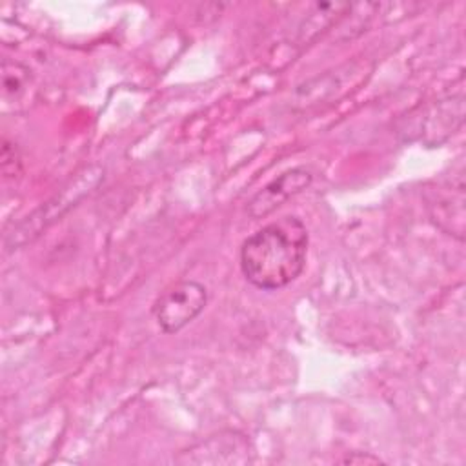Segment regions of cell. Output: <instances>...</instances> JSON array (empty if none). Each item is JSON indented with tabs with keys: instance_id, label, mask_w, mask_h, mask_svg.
<instances>
[{
	"instance_id": "6da1fadb",
	"label": "cell",
	"mask_w": 466,
	"mask_h": 466,
	"mask_svg": "<svg viewBox=\"0 0 466 466\" xmlns=\"http://www.w3.org/2000/svg\"><path fill=\"white\" fill-rule=\"evenodd\" d=\"M308 240V229L297 217L262 226L240 246L242 275L264 291L286 288L304 269Z\"/></svg>"
},
{
	"instance_id": "7a4b0ae2",
	"label": "cell",
	"mask_w": 466,
	"mask_h": 466,
	"mask_svg": "<svg viewBox=\"0 0 466 466\" xmlns=\"http://www.w3.org/2000/svg\"><path fill=\"white\" fill-rule=\"evenodd\" d=\"M102 178H104V167L96 164L86 167L60 193H56L42 208H38L35 213L27 215L22 222H18L13 228V231L7 233L5 246L13 249L16 246L25 244L27 240H33L42 229H46L49 224L60 218L66 211H69L76 202H80L86 195H89L100 184Z\"/></svg>"
},
{
	"instance_id": "3957f363",
	"label": "cell",
	"mask_w": 466,
	"mask_h": 466,
	"mask_svg": "<svg viewBox=\"0 0 466 466\" xmlns=\"http://www.w3.org/2000/svg\"><path fill=\"white\" fill-rule=\"evenodd\" d=\"M208 304V289L197 280H178L167 286L153 302V317L167 335L191 324Z\"/></svg>"
},
{
	"instance_id": "277c9868",
	"label": "cell",
	"mask_w": 466,
	"mask_h": 466,
	"mask_svg": "<svg viewBox=\"0 0 466 466\" xmlns=\"http://www.w3.org/2000/svg\"><path fill=\"white\" fill-rule=\"evenodd\" d=\"M426 209L431 222L446 235L464 240V177L462 169L424 187Z\"/></svg>"
},
{
	"instance_id": "5b68a950",
	"label": "cell",
	"mask_w": 466,
	"mask_h": 466,
	"mask_svg": "<svg viewBox=\"0 0 466 466\" xmlns=\"http://www.w3.org/2000/svg\"><path fill=\"white\" fill-rule=\"evenodd\" d=\"M184 464H246L251 461V446L238 431H222L182 451L177 459Z\"/></svg>"
},
{
	"instance_id": "8992f818",
	"label": "cell",
	"mask_w": 466,
	"mask_h": 466,
	"mask_svg": "<svg viewBox=\"0 0 466 466\" xmlns=\"http://www.w3.org/2000/svg\"><path fill=\"white\" fill-rule=\"evenodd\" d=\"M313 180V173L308 167H291L284 173H280L277 178H273L269 184H266L260 191L255 193V197L248 202V215L253 220L264 218L271 215L275 209H279L288 198L295 197L302 189H306Z\"/></svg>"
},
{
	"instance_id": "52a82bcc",
	"label": "cell",
	"mask_w": 466,
	"mask_h": 466,
	"mask_svg": "<svg viewBox=\"0 0 466 466\" xmlns=\"http://www.w3.org/2000/svg\"><path fill=\"white\" fill-rule=\"evenodd\" d=\"M464 122V95L457 93L435 102L420 118V140L439 146L448 140Z\"/></svg>"
},
{
	"instance_id": "ba28073f",
	"label": "cell",
	"mask_w": 466,
	"mask_h": 466,
	"mask_svg": "<svg viewBox=\"0 0 466 466\" xmlns=\"http://www.w3.org/2000/svg\"><path fill=\"white\" fill-rule=\"evenodd\" d=\"M350 9V4H315L313 11L300 25V38L308 40L313 33H319V29H324L337 22L339 16L348 15Z\"/></svg>"
},
{
	"instance_id": "9c48e42d",
	"label": "cell",
	"mask_w": 466,
	"mask_h": 466,
	"mask_svg": "<svg viewBox=\"0 0 466 466\" xmlns=\"http://www.w3.org/2000/svg\"><path fill=\"white\" fill-rule=\"evenodd\" d=\"M2 78H4V98L18 100L25 93V87L29 84V69L18 62L4 60Z\"/></svg>"
},
{
	"instance_id": "30bf717a",
	"label": "cell",
	"mask_w": 466,
	"mask_h": 466,
	"mask_svg": "<svg viewBox=\"0 0 466 466\" xmlns=\"http://www.w3.org/2000/svg\"><path fill=\"white\" fill-rule=\"evenodd\" d=\"M344 462H373V464H377L380 461L377 457H357V455H351Z\"/></svg>"
}]
</instances>
